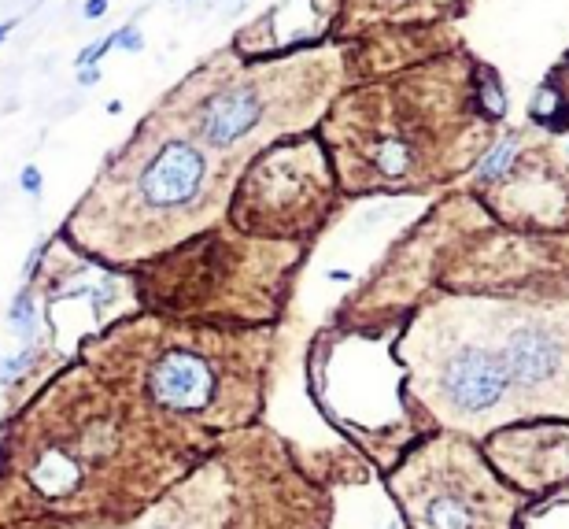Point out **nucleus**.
Listing matches in <instances>:
<instances>
[{
	"label": "nucleus",
	"mask_w": 569,
	"mask_h": 529,
	"mask_svg": "<svg viewBox=\"0 0 569 529\" xmlns=\"http://www.w3.org/2000/svg\"><path fill=\"white\" fill-rule=\"evenodd\" d=\"M100 82V67H82V71H78V86H97Z\"/></svg>",
	"instance_id": "22"
},
{
	"label": "nucleus",
	"mask_w": 569,
	"mask_h": 529,
	"mask_svg": "<svg viewBox=\"0 0 569 529\" xmlns=\"http://www.w3.org/2000/svg\"><path fill=\"white\" fill-rule=\"evenodd\" d=\"M300 245L255 241L237 230H204L163 256L148 259L134 278L137 300L159 319L207 326H270L281 315Z\"/></svg>",
	"instance_id": "6"
},
{
	"label": "nucleus",
	"mask_w": 569,
	"mask_h": 529,
	"mask_svg": "<svg viewBox=\"0 0 569 529\" xmlns=\"http://www.w3.org/2000/svg\"><path fill=\"white\" fill-rule=\"evenodd\" d=\"M115 45H119V49H126V52H141V49H145V34H141V26H137V23L119 26V30H115Z\"/></svg>",
	"instance_id": "18"
},
{
	"label": "nucleus",
	"mask_w": 569,
	"mask_h": 529,
	"mask_svg": "<svg viewBox=\"0 0 569 529\" xmlns=\"http://www.w3.org/2000/svg\"><path fill=\"white\" fill-rule=\"evenodd\" d=\"M514 529H569V485L525 500Z\"/></svg>",
	"instance_id": "14"
},
{
	"label": "nucleus",
	"mask_w": 569,
	"mask_h": 529,
	"mask_svg": "<svg viewBox=\"0 0 569 529\" xmlns=\"http://www.w3.org/2000/svg\"><path fill=\"white\" fill-rule=\"evenodd\" d=\"M289 86H296L292 63L226 74L222 82L207 86L185 115H174V119L215 156H230V152H241L278 115V93H289Z\"/></svg>",
	"instance_id": "10"
},
{
	"label": "nucleus",
	"mask_w": 569,
	"mask_h": 529,
	"mask_svg": "<svg viewBox=\"0 0 569 529\" xmlns=\"http://www.w3.org/2000/svg\"><path fill=\"white\" fill-rule=\"evenodd\" d=\"M270 326H207L178 319H119L93 333L82 363L126 385L156 415L215 437L259 415L267 393Z\"/></svg>",
	"instance_id": "3"
},
{
	"label": "nucleus",
	"mask_w": 569,
	"mask_h": 529,
	"mask_svg": "<svg viewBox=\"0 0 569 529\" xmlns=\"http://www.w3.org/2000/svg\"><path fill=\"white\" fill-rule=\"evenodd\" d=\"M363 4H374L381 15H407L411 12V0H363Z\"/></svg>",
	"instance_id": "20"
},
{
	"label": "nucleus",
	"mask_w": 569,
	"mask_h": 529,
	"mask_svg": "<svg viewBox=\"0 0 569 529\" xmlns=\"http://www.w3.org/2000/svg\"><path fill=\"white\" fill-rule=\"evenodd\" d=\"M529 419L569 422V300L473 296Z\"/></svg>",
	"instance_id": "9"
},
{
	"label": "nucleus",
	"mask_w": 569,
	"mask_h": 529,
	"mask_svg": "<svg viewBox=\"0 0 569 529\" xmlns=\"http://www.w3.org/2000/svg\"><path fill=\"white\" fill-rule=\"evenodd\" d=\"M230 493H226V470L218 459L189 470L163 500L130 518L126 529H237L230 522Z\"/></svg>",
	"instance_id": "12"
},
{
	"label": "nucleus",
	"mask_w": 569,
	"mask_h": 529,
	"mask_svg": "<svg viewBox=\"0 0 569 529\" xmlns=\"http://www.w3.org/2000/svg\"><path fill=\"white\" fill-rule=\"evenodd\" d=\"M12 30H15V19H8V23H0V41H4V37L12 34Z\"/></svg>",
	"instance_id": "24"
},
{
	"label": "nucleus",
	"mask_w": 569,
	"mask_h": 529,
	"mask_svg": "<svg viewBox=\"0 0 569 529\" xmlns=\"http://www.w3.org/2000/svg\"><path fill=\"white\" fill-rule=\"evenodd\" d=\"M403 529H514L525 496L499 478L481 441L436 430L381 474Z\"/></svg>",
	"instance_id": "7"
},
{
	"label": "nucleus",
	"mask_w": 569,
	"mask_h": 529,
	"mask_svg": "<svg viewBox=\"0 0 569 529\" xmlns=\"http://www.w3.org/2000/svg\"><path fill=\"white\" fill-rule=\"evenodd\" d=\"M481 452L499 478L525 500L569 485V422L525 419L488 433Z\"/></svg>",
	"instance_id": "11"
},
{
	"label": "nucleus",
	"mask_w": 569,
	"mask_h": 529,
	"mask_svg": "<svg viewBox=\"0 0 569 529\" xmlns=\"http://www.w3.org/2000/svg\"><path fill=\"white\" fill-rule=\"evenodd\" d=\"M174 115L156 108L111 152L63 237L100 263H148L204 234L226 211L237 174Z\"/></svg>",
	"instance_id": "2"
},
{
	"label": "nucleus",
	"mask_w": 569,
	"mask_h": 529,
	"mask_svg": "<svg viewBox=\"0 0 569 529\" xmlns=\"http://www.w3.org/2000/svg\"><path fill=\"white\" fill-rule=\"evenodd\" d=\"M337 174L318 137H289L255 148L233 178L226 219L255 241L300 245L326 226L337 204Z\"/></svg>",
	"instance_id": "8"
},
{
	"label": "nucleus",
	"mask_w": 569,
	"mask_h": 529,
	"mask_svg": "<svg viewBox=\"0 0 569 529\" xmlns=\"http://www.w3.org/2000/svg\"><path fill=\"white\" fill-rule=\"evenodd\" d=\"M108 8H111V0H85L82 15H85V19H104V15H108Z\"/></svg>",
	"instance_id": "21"
},
{
	"label": "nucleus",
	"mask_w": 569,
	"mask_h": 529,
	"mask_svg": "<svg viewBox=\"0 0 569 529\" xmlns=\"http://www.w3.org/2000/svg\"><path fill=\"white\" fill-rule=\"evenodd\" d=\"M477 74L433 78L422 71L333 104L318 141L340 189L352 197L422 193L473 171L496 145L492 126L507 115L496 74L488 67Z\"/></svg>",
	"instance_id": "1"
},
{
	"label": "nucleus",
	"mask_w": 569,
	"mask_h": 529,
	"mask_svg": "<svg viewBox=\"0 0 569 529\" xmlns=\"http://www.w3.org/2000/svg\"><path fill=\"white\" fill-rule=\"evenodd\" d=\"M396 359L407 374V393L436 430L485 441L529 419L507 363L473 311V296L440 293L407 315Z\"/></svg>",
	"instance_id": "4"
},
{
	"label": "nucleus",
	"mask_w": 569,
	"mask_h": 529,
	"mask_svg": "<svg viewBox=\"0 0 569 529\" xmlns=\"http://www.w3.org/2000/svg\"><path fill=\"white\" fill-rule=\"evenodd\" d=\"M37 363H41V345H23L19 352H12V356H0V385L23 382Z\"/></svg>",
	"instance_id": "16"
},
{
	"label": "nucleus",
	"mask_w": 569,
	"mask_h": 529,
	"mask_svg": "<svg viewBox=\"0 0 569 529\" xmlns=\"http://www.w3.org/2000/svg\"><path fill=\"white\" fill-rule=\"evenodd\" d=\"M333 4L337 0H281L274 4L252 30H244L237 37V49L248 52V56H267V60H278V56H289V52H300L307 45H315V37L326 30L329 15H333Z\"/></svg>",
	"instance_id": "13"
},
{
	"label": "nucleus",
	"mask_w": 569,
	"mask_h": 529,
	"mask_svg": "<svg viewBox=\"0 0 569 529\" xmlns=\"http://www.w3.org/2000/svg\"><path fill=\"white\" fill-rule=\"evenodd\" d=\"M174 4H185V0H174Z\"/></svg>",
	"instance_id": "25"
},
{
	"label": "nucleus",
	"mask_w": 569,
	"mask_h": 529,
	"mask_svg": "<svg viewBox=\"0 0 569 529\" xmlns=\"http://www.w3.org/2000/svg\"><path fill=\"white\" fill-rule=\"evenodd\" d=\"M111 49H115V30L104 34L100 41H93V45H85V49L74 56V67H78V71H82V67H100V60H104Z\"/></svg>",
	"instance_id": "17"
},
{
	"label": "nucleus",
	"mask_w": 569,
	"mask_h": 529,
	"mask_svg": "<svg viewBox=\"0 0 569 529\" xmlns=\"http://www.w3.org/2000/svg\"><path fill=\"white\" fill-rule=\"evenodd\" d=\"M244 4H248V0H218L215 8H218L222 15H237V12L244 8Z\"/></svg>",
	"instance_id": "23"
},
{
	"label": "nucleus",
	"mask_w": 569,
	"mask_h": 529,
	"mask_svg": "<svg viewBox=\"0 0 569 529\" xmlns=\"http://www.w3.org/2000/svg\"><path fill=\"white\" fill-rule=\"evenodd\" d=\"M8 326H12V333L23 345L41 341V308H37V293L30 285H23L12 304H8Z\"/></svg>",
	"instance_id": "15"
},
{
	"label": "nucleus",
	"mask_w": 569,
	"mask_h": 529,
	"mask_svg": "<svg viewBox=\"0 0 569 529\" xmlns=\"http://www.w3.org/2000/svg\"><path fill=\"white\" fill-rule=\"evenodd\" d=\"M403 322H344L318 333L307 356V385L318 411L377 474L392 470L411 444L436 433L407 393V374L396 359Z\"/></svg>",
	"instance_id": "5"
},
{
	"label": "nucleus",
	"mask_w": 569,
	"mask_h": 529,
	"mask_svg": "<svg viewBox=\"0 0 569 529\" xmlns=\"http://www.w3.org/2000/svg\"><path fill=\"white\" fill-rule=\"evenodd\" d=\"M19 185H23L26 197H41V189H45V178H41V171H37L34 163H26L23 174H19Z\"/></svg>",
	"instance_id": "19"
}]
</instances>
